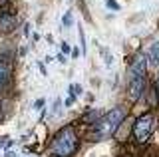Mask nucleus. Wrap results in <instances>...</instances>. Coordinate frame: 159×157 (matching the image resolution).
Listing matches in <instances>:
<instances>
[{
	"label": "nucleus",
	"mask_w": 159,
	"mask_h": 157,
	"mask_svg": "<svg viewBox=\"0 0 159 157\" xmlns=\"http://www.w3.org/2000/svg\"><path fill=\"white\" fill-rule=\"evenodd\" d=\"M52 151L60 157H72L78 151V137L72 127H64L52 143Z\"/></svg>",
	"instance_id": "1"
},
{
	"label": "nucleus",
	"mask_w": 159,
	"mask_h": 157,
	"mask_svg": "<svg viewBox=\"0 0 159 157\" xmlns=\"http://www.w3.org/2000/svg\"><path fill=\"white\" fill-rule=\"evenodd\" d=\"M125 117V110L123 107H116L111 110L107 115H103L99 121H93V131H99V133H113V131L119 127V123Z\"/></svg>",
	"instance_id": "2"
},
{
	"label": "nucleus",
	"mask_w": 159,
	"mask_h": 157,
	"mask_svg": "<svg viewBox=\"0 0 159 157\" xmlns=\"http://www.w3.org/2000/svg\"><path fill=\"white\" fill-rule=\"evenodd\" d=\"M153 121H155L153 114H145L135 121V125H133V135H135L137 143H145L147 141V137L151 135V131H153Z\"/></svg>",
	"instance_id": "3"
},
{
	"label": "nucleus",
	"mask_w": 159,
	"mask_h": 157,
	"mask_svg": "<svg viewBox=\"0 0 159 157\" xmlns=\"http://www.w3.org/2000/svg\"><path fill=\"white\" fill-rule=\"evenodd\" d=\"M127 92H129V97L133 101H137L145 92V76H133L131 82L127 84Z\"/></svg>",
	"instance_id": "4"
},
{
	"label": "nucleus",
	"mask_w": 159,
	"mask_h": 157,
	"mask_svg": "<svg viewBox=\"0 0 159 157\" xmlns=\"http://www.w3.org/2000/svg\"><path fill=\"white\" fill-rule=\"evenodd\" d=\"M18 26V18L10 12H2L0 14V34H10L14 32Z\"/></svg>",
	"instance_id": "5"
},
{
	"label": "nucleus",
	"mask_w": 159,
	"mask_h": 157,
	"mask_svg": "<svg viewBox=\"0 0 159 157\" xmlns=\"http://www.w3.org/2000/svg\"><path fill=\"white\" fill-rule=\"evenodd\" d=\"M129 72H131V76H145V72H147V58L143 56L141 52L135 54L131 66H129Z\"/></svg>",
	"instance_id": "6"
},
{
	"label": "nucleus",
	"mask_w": 159,
	"mask_h": 157,
	"mask_svg": "<svg viewBox=\"0 0 159 157\" xmlns=\"http://www.w3.org/2000/svg\"><path fill=\"white\" fill-rule=\"evenodd\" d=\"M10 76H12V68H10V64L4 62V60H0V90H4V87L8 86Z\"/></svg>",
	"instance_id": "7"
},
{
	"label": "nucleus",
	"mask_w": 159,
	"mask_h": 157,
	"mask_svg": "<svg viewBox=\"0 0 159 157\" xmlns=\"http://www.w3.org/2000/svg\"><path fill=\"white\" fill-rule=\"evenodd\" d=\"M147 62L151 64L153 68H159V42H155L151 48H149V56H147Z\"/></svg>",
	"instance_id": "8"
},
{
	"label": "nucleus",
	"mask_w": 159,
	"mask_h": 157,
	"mask_svg": "<svg viewBox=\"0 0 159 157\" xmlns=\"http://www.w3.org/2000/svg\"><path fill=\"white\" fill-rule=\"evenodd\" d=\"M98 117H99V111H93V110H92L89 114H86V115L82 117V121H84V123H89V121H96Z\"/></svg>",
	"instance_id": "9"
},
{
	"label": "nucleus",
	"mask_w": 159,
	"mask_h": 157,
	"mask_svg": "<svg viewBox=\"0 0 159 157\" xmlns=\"http://www.w3.org/2000/svg\"><path fill=\"white\" fill-rule=\"evenodd\" d=\"M70 94H72L74 97H78V96H82V86H78V84H74V86H70Z\"/></svg>",
	"instance_id": "10"
},
{
	"label": "nucleus",
	"mask_w": 159,
	"mask_h": 157,
	"mask_svg": "<svg viewBox=\"0 0 159 157\" xmlns=\"http://www.w3.org/2000/svg\"><path fill=\"white\" fill-rule=\"evenodd\" d=\"M64 26H66V28L72 26V12H70V10L64 14Z\"/></svg>",
	"instance_id": "11"
},
{
	"label": "nucleus",
	"mask_w": 159,
	"mask_h": 157,
	"mask_svg": "<svg viewBox=\"0 0 159 157\" xmlns=\"http://www.w3.org/2000/svg\"><path fill=\"white\" fill-rule=\"evenodd\" d=\"M106 6L111 8V10H119V4L116 2V0H106Z\"/></svg>",
	"instance_id": "12"
},
{
	"label": "nucleus",
	"mask_w": 159,
	"mask_h": 157,
	"mask_svg": "<svg viewBox=\"0 0 159 157\" xmlns=\"http://www.w3.org/2000/svg\"><path fill=\"white\" fill-rule=\"evenodd\" d=\"M62 52H64V54H68V52H70V46H68L66 42H62Z\"/></svg>",
	"instance_id": "13"
},
{
	"label": "nucleus",
	"mask_w": 159,
	"mask_h": 157,
	"mask_svg": "<svg viewBox=\"0 0 159 157\" xmlns=\"http://www.w3.org/2000/svg\"><path fill=\"white\" fill-rule=\"evenodd\" d=\"M74 100H76V97H74V96H70L68 100H66V105H72V104H74Z\"/></svg>",
	"instance_id": "14"
},
{
	"label": "nucleus",
	"mask_w": 159,
	"mask_h": 157,
	"mask_svg": "<svg viewBox=\"0 0 159 157\" xmlns=\"http://www.w3.org/2000/svg\"><path fill=\"white\" fill-rule=\"evenodd\" d=\"M6 4H8V0H0V8H4Z\"/></svg>",
	"instance_id": "15"
},
{
	"label": "nucleus",
	"mask_w": 159,
	"mask_h": 157,
	"mask_svg": "<svg viewBox=\"0 0 159 157\" xmlns=\"http://www.w3.org/2000/svg\"><path fill=\"white\" fill-rule=\"evenodd\" d=\"M157 90H159V78H157Z\"/></svg>",
	"instance_id": "16"
},
{
	"label": "nucleus",
	"mask_w": 159,
	"mask_h": 157,
	"mask_svg": "<svg viewBox=\"0 0 159 157\" xmlns=\"http://www.w3.org/2000/svg\"><path fill=\"white\" fill-rule=\"evenodd\" d=\"M52 157H60V155H56V153H54V155H52Z\"/></svg>",
	"instance_id": "17"
},
{
	"label": "nucleus",
	"mask_w": 159,
	"mask_h": 157,
	"mask_svg": "<svg viewBox=\"0 0 159 157\" xmlns=\"http://www.w3.org/2000/svg\"><path fill=\"white\" fill-rule=\"evenodd\" d=\"M0 119H2V114H0Z\"/></svg>",
	"instance_id": "18"
},
{
	"label": "nucleus",
	"mask_w": 159,
	"mask_h": 157,
	"mask_svg": "<svg viewBox=\"0 0 159 157\" xmlns=\"http://www.w3.org/2000/svg\"><path fill=\"white\" fill-rule=\"evenodd\" d=\"M123 157H129V155H123Z\"/></svg>",
	"instance_id": "19"
}]
</instances>
